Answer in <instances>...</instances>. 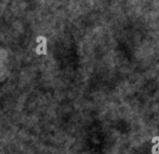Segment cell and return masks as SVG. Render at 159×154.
<instances>
[{"label":"cell","mask_w":159,"mask_h":154,"mask_svg":"<svg viewBox=\"0 0 159 154\" xmlns=\"http://www.w3.org/2000/svg\"><path fill=\"white\" fill-rule=\"evenodd\" d=\"M151 142L154 144V146H153L151 149V153L159 154V136H154V138L151 139Z\"/></svg>","instance_id":"6da1fadb"}]
</instances>
